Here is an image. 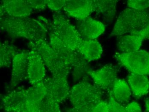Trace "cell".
<instances>
[{
  "label": "cell",
  "mask_w": 149,
  "mask_h": 112,
  "mask_svg": "<svg viewBox=\"0 0 149 112\" xmlns=\"http://www.w3.org/2000/svg\"><path fill=\"white\" fill-rule=\"evenodd\" d=\"M50 23L44 16L37 19L1 16V29L12 39H24L29 41L46 39L49 35Z\"/></svg>",
  "instance_id": "cell-1"
},
{
  "label": "cell",
  "mask_w": 149,
  "mask_h": 112,
  "mask_svg": "<svg viewBox=\"0 0 149 112\" xmlns=\"http://www.w3.org/2000/svg\"><path fill=\"white\" fill-rule=\"evenodd\" d=\"M29 47L31 50L37 52L41 56L46 68L54 78L67 79L72 68L56 54L49 42L40 39L29 41Z\"/></svg>",
  "instance_id": "cell-2"
},
{
  "label": "cell",
  "mask_w": 149,
  "mask_h": 112,
  "mask_svg": "<svg viewBox=\"0 0 149 112\" xmlns=\"http://www.w3.org/2000/svg\"><path fill=\"white\" fill-rule=\"evenodd\" d=\"M149 25V12L127 8L120 13L111 36H121L139 31Z\"/></svg>",
  "instance_id": "cell-3"
},
{
  "label": "cell",
  "mask_w": 149,
  "mask_h": 112,
  "mask_svg": "<svg viewBox=\"0 0 149 112\" xmlns=\"http://www.w3.org/2000/svg\"><path fill=\"white\" fill-rule=\"evenodd\" d=\"M49 31L67 48L74 51H78L83 40L75 26L71 23L67 16L59 12L53 14Z\"/></svg>",
  "instance_id": "cell-4"
},
{
  "label": "cell",
  "mask_w": 149,
  "mask_h": 112,
  "mask_svg": "<svg viewBox=\"0 0 149 112\" xmlns=\"http://www.w3.org/2000/svg\"><path fill=\"white\" fill-rule=\"evenodd\" d=\"M94 84L83 80L71 88L68 98L73 107L94 105L102 100V92Z\"/></svg>",
  "instance_id": "cell-5"
},
{
  "label": "cell",
  "mask_w": 149,
  "mask_h": 112,
  "mask_svg": "<svg viewBox=\"0 0 149 112\" xmlns=\"http://www.w3.org/2000/svg\"><path fill=\"white\" fill-rule=\"evenodd\" d=\"M1 108L5 112H36L27 97V90L18 87L1 97Z\"/></svg>",
  "instance_id": "cell-6"
},
{
  "label": "cell",
  "mask_w": 149,
  "mask_h": 112,
  "mask_svg": "<svg viewBox=\"0 0 149 112\" xmlns=\"http://www.w3.org/2000/svg\"><path fill=\"white\" fill-rule=\"evenodd\" d=\"M115 57L131 73L145 75L149 74V53L144 50L116 53Z\"/></svg>",
  "instance_id": "cell-7"
},
{
  "label": "cell",
  "mask_w": 149,
  "mask_h": 112,
  "mask_svg": "<svg viewBox=\"0 0 149 112\" xmlns=\"http://www.w3.org/2000/svg\"><path fill=\"white\" fill-rule=\"evenodd\" d=\"M88 75L98 88L109 93L118 79V70L113 65L108 64L96 70H90Z\"/></svg>",
  "instance_id": "cell-8"
},
{
  "label": "cell",
  "mask_w": 149,
  "mask_h": 112,
  "mask_svg": "<svg viewBox=\"0 0 149 112\" xmlns=\"http://www.w3.org/2000/svg\"><path fill=\"white\" fill-rule=\"evenodd\" d=\"M29 51L24 50L18 52L12 61L11 80L6 89L10 92L18 87L19 84L26 78Z\"/></svg>",
  "instance_id": "cell-9"
},
{
  "label": "cell",
  "mask_w": 149,
  "mask_h": 112,
  "mask_svg": "<svg viewBox=\"0 0 149 112\" xmlns=\"http://www.w3.org/2000/svg\"><path fill=\"white\" fill-rule=\"evenodd\" d=\"M46 66L40 54L31 50L28 57L26 78L31 85L36 84L46 78Z\"/></svg>",
  "instance_id": "cell-10"
},
{
  "label": "cell",
  "mask_w": 149,
  "mask_h": 112,
  "mask_svg": "<svg viewBox=\"0 0 149 112\" xmlns=\"http://www.w3.org/2000/svg\"><path fill=\"white\" fill-rule=\"evenodd\" d=\"M96 8L95 1L68 0L63 9L67 15L80 20L89 17Z\"/></svg>",
  "instance_id": "cell-11"
},
{
  "label": "cell",
  "mask_w": 149,
  "mask_h": 112,
  "mask_svg": "<svg viewBox=\"0 0 149 112\" xmlns=\"http://www.w3.org/2000/svg\"><path fill=\"white\" fill-rule=\"evenodd\" d=\"M33 11L29 1L6 0L1 3V16L26 18L29 17Z\"/></svg>",
  "instance_id": "cell-12"
},
{
  "label": "cell",
  "mask_w": 149,
  "mask_h": 112,
  "mask_svg": "<svg viewBox=\"0 0 149 112\" xmlns=\"http://www.w3.org/2000/svg\"><path fill=\"white\" fill-rule=\"evenodd\" d=\"M75 27L82 39L86 40L96 39L105 30L102 23L89 16L77 21Z\"/></svg>",
  "instance_id": "cell-13"
},
{
  "label": "cell",
  "mask_w": 149,
  "mask_h": 112,
  "mask_svg": "<svg viewBox=\"0 0 149 112\" xmlns=\"http://www.w3.org/2000/svg\"><path fill=\"white\" fill-rule=\"evenodd\" d=\"M50 93L60 104L69 97L70 88L67 79L46 77L45 79Z\"/></svg>",
  "instance_id": "cell-14"
},
{
  "label": "cell",
  "mask_w": 149,
  "mask_h": 112,
  "mask_svg": "<svg viewBox=\"0 0 149 112\" xmlns=\"http://www.w3.org/2000/svg\"><path fill=\"white\" fill-rule=\"evenodd\" d=\"M78 51L88 62L99 60L103 53L102 46L96 39H83L81 43Z\"/></svg>",
  "instance_id": "cell-15"
},
{
  "label": "cell",
  "mask_w": 149,
  "mask_h": 112,
  "mask_svg": "<svg viewBox=\"0 0 149 112\" xmlns=\"http://www.w3.org/2000/svg\"><path fill=\"white\" fill-rule=\"evenodd\" d=\"M127 81L133 95L137 98L146 95L149 92V79L145 75L131 73Z\"/></svg>",
  "instance_id": "cell-16"
},
{
  "label": "cell",
  "mask_w": 149,
  "mask_h": 112,
  "mask_svg": "<svg viewBox=\"0 0 149 112\" xmlns=\"http://www.w3.org/2000/svg\"><path fill=\"white\" fill-rule=\"evenodd\" d=\"M143 39L137 35H123L117 43L118 50L122 53H129L139 50Z\"/></svg>",
  "instance_id": "cell-17"
},
{
  "label": "cell",
  "mask_w": 149,
  "mask_h": 112,
  "mask_svg": "<svg viewBox=\"0 0 149 112\" xmlns=\"http://www.w3.org/2000/svg\"><path fill=\"white\" fill-rule=\"evenodd\" d=\"M131 90L125 80L118 79L112 89V94L115 100L120 104H127L130 100Z\"/></svg>",
  "instance_id": "cell-18"
},
{
  "label": "cell",
  "mask_w": 149,
  "mask_h": 112,
  "mask_svg": "<svg viewBox=\"0 0 149 112\" xmlns=\"http://www.w3.org/2000/svg\"><path fill=\"white\" fill-rule=\"evenodd\" d=\"M118 2L115 0L95 1L96 8L95 12L102 15L105 20H113L116 14Z\"/></svg>",
  "instance_id": "cell-19"
},
{
  "label": "cell",
  "mask_w": 149,
  "mask_h": 112,
  "mask_svg": "<svg viewBox=\"0 0 149 112\" xmlns=\"http://www.w3.org/2000/svg\"><path fill=\"white\" fill-rule=\"evenodd\" d=\"M18 52L16 46L8 43H1L0 47L1 53V68L9 67L12 63L13 57Z\"/></svg>",
  "instance_id": "cell-20"
},
{
  "label": "cell",
  "mask_w": 149,
  "mask_h": 112,
  "mask_svg": "<svg viewBox=\"0 0 149 112\" xmlns=\"http://www.w3.org/2000/svg\"><path fill=\"white\" fill-rule=\"evenodd\" d=\"M67 112H109L108 103L102 100L97 104L81 107H72Z\"/></svg>",
  "instance_id": "cell-21"
},
{
  "label": "cell",
  "mask_w": 149,
  "mask_h": 112,
  "mask_svg": "<svg viewBox=\"0 0 149 112\" xmlns=\"http://www.w3.org/2000/svg\"><path fill=\"white\" fill-rule=\"evenodd\" d=\"M108 103L109 112H126V109L123 105L120 104L114 99L111 92L109 93Z\"/></svg>",
  "instance_id": "cell-22"
},
{
  "label": "cell",
  "mask_w": 149,
  "mask_h": 112,
  "mask_svg": "<svg viewBox=\"0 0 149 112\" xmlns=\"http://www.w3.org/2000/svg\"><path fill=\"white\" fill-rule=\"evenodd\" d=\"M127 4L129 8L134 10L143 11L149 8V0H130L127 1Z\"/></svg>",
  "instance_id": "cell-23"
},
{
  "label": "cell",
  "mask_w": 149,
  "mask_h": 112,
  "mask_svg": "<svg viewBox=\"0 0 149 112\" xmlns=\"http://www.w3.org/2000/svg\"><path fill=\"white\" fill-rule=\"evenodd\" d=\"M66 1H47V7L53 11L58 12L63 9L65 6Z\"/></svg>",
  "instance_id": "cell-24"
},
{
  "label": "cell",
  "mask_w": 149,
  "mask_h": 112,
  "mask_svg": "<svg viewBox=\"0 0 149 112\" xmlns=\"http://www.w3.org/2000/svg\"><path fill=\"white\" fill-rule=\"evenodd\" d=\"M47 1H29L32 8L33 10L42 11L45 10L47 5Z\"/></svg>",
  "instance_id": "cell-25"
},
{
  "label": "cell",
  "mask_w": 149,
  "mask_h": 112,
  "mask_svg": "<svg viewBox=\"0 0 149 112\" xmlns=\"http://www.w3.org/2000/svg\"><path fill=\"white\" fill-rule=\"evenodd\" d=\"M126 112H142L141 107L138 103L134 101L125 106Z\"/></svg>",
  "instance_id": "cell-26"
},
{
  "label": "cell",
  "mask_w": 149,
  "mask_h": 112,
  "mask_svg": "<svg viewBox=\"0 0 149 112\" xmlns=\"http://www.w3.org/2000/svg\"><path fill=\"white\" fill-rule=\"evenodd\" d=\"M132 35H139L143 39H149V25L146 28L139 31L130 34Z\"/></svg>",
  "instance_id": "cell-27"
},
{
  "label": "cell",
  "mask_w": 149,
  "mask_h": 112,
  "mask_svg": "<svg viewBox=\"0 0 149 112\" xmlns=\"http://www.w3.org/2000/svg\"><path fill=\"white\" fill-rule=\"evenodd\" d=\"M145 107L147 112H149V97L146 98L145 101Z\"/></svg>",
  "instance_id": "cell-28"
}]
</instances>
